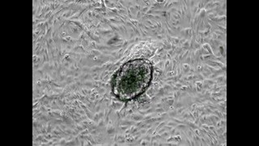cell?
I'll return each instance as SVG.
<instances>
[{
    "mask_svg": "<svg viewBox=\"0 0 259 146\" xmlns=\"http://www.w3.org/2000/svg\"><path fill=\"white\" fill-rule=\"evenodd\" d=\"M153 71V65L148 59H134L125 62L112 78L113 96L124 102L140 97L152 83Z\"/></svg>",
    "mask_w": 259,
    "mask_h": 146,
    "instance_id": "1",
    "label": "cell"
}]
</instances>
